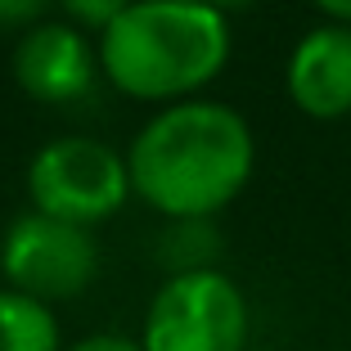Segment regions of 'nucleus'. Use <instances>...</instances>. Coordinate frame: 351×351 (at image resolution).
I'll list each match as a JSON object with an SVG mask.
<instances>
[{
  "instance_id": "8",
  "label": "nucleus",
  "mask_w": 351,
  "mask_h": 351,
  "mask_svg": "<svg viewBox=\"0 0 351 351\" xmlns=\"http://www.w3.org/2000/svg\"><path fill=\"white\" fill-rule=\"evenodd\" d=\"M0 351H63L50 302L19 289H0Z\"/></svg>"
},
{
  "instance_id": "2",
  "label": "nucleus",
  "mask_w": 351,
  "mask_h": 351,
  "mask_svg": "<svg viewBox=\"0 0 351 351\" xmlns=\"http://www.w3.org/2000/svg\"><path fill=\"white\" fill-rule=\"evenodd\" d=\"M230 50V14L207 0H131L99 32L104 82L140 104L194 99L226 73Z\"/></svg>"
},
{
  "instance_id": "4",
  "label": "nucleus",
  "mask_w": 351,
  "mask_h": 351,
  "mask_svg": "<svg viewBox=\"0 0 351 351\" xmlns=\"http://www.w3.org/2000/svg\"><path fill=\"white\" fill-rule=\"evenodd\" d=\"M131 167L126 154L95 135H59L41 145L27 162V198L36 212L73 226H99L117 217L131 198Z\"/></svg>"
},
{
  "instance_id": "7",
  "label": "nucleus",
  "mask_w": 351,
  "mask_h": 351,
  "mask_svg": "<svg viewBox=\"0 0 351 351\" xmlns=\"http://www.w3.org/2000/svg\"><path fill=\"white\" fill-rule=\"evenodd\" d=\"M284 90L311 122L351 117V23H315L302 32L284 63Z\"/></svg>"
},
{
  "instance_id": "5",
  "label": "nucleus",
  "mask_w": 351,
  "mask_h": 351,
  "mask_svg": "<svg viewBox=\"0 0 351 351\" xmlns=\"http://www.w3.org/2000/svg\"><path fill=\"white\" fill-rule=\"evenodd\" d=\"M0 275L10 289L32 293L41 302L82 298L99 275L95 230L27 207L10 221V230L0 239Z\"/></svg>"
},
{
  "instance_id": "10",
  "label": "nucleus",
  "mask_w": 351,
  "mask_h": 351,
  "mask_svg": "<svg viewBox=\"0 0 351 351\" xmlns=\"http://www.w3.org/2000/svg\"><path fill=\"white\" fill-rule=\"evenodd\" d=\"M63 10V19L73 23V27L82 32H108L113 27V19L131 5V0H54Z\"/></svg>"
},
{
  "instance_id": "13",
  "label": "nucleus",
  "mask_w": 351,
  "mask_h": 351,
  "mask_svg": "<svg viewBox=\"0 0 351 351\" xmlns=\"http://www.w3.org/2000/svg\"><path fill=\"white\" fill-rule=\"evenodd\" d=\"M311 5L333 23H351V0H311Z\"/></svg>"
},
{
  "instance_id": "11",
  "label": "nucleus",
  "mask_w": 351,
  "mask_h": 351,
  "mask_svg": "<svg viewBox=\"0 0 351 351\" xmlns=\"http://www.w3.org/2000/svg\"><path fill=\"white\" fill-rule=\"evenodd\" d=\"M54 0H0V32H27L45 23Z\"/></svg>"
},
{
  "instance_id": "1",
  "label": "nucleus",
  "mask_w": 351,
  "mask_h": 351,
  "mask_svg": "<svg viewBox=\"0 0 351 351\" xmlns=\"http://www.w3.org/2000/svg\"><path fill=\"white\" fill-rule=\"evenodd\" d=\"M131 189L167 221H212L252 180L257 140L248 117L221 99L162 104L126 145Z\"/></svg>"
},
{
  "instance_id": "14",
  "label": "nucleus",
  "mask_w": 351,
  "mask_h": 351,
  "mask_svg": "<svg viewBox=\"0 0 351 351\" xmlns=\"http://www.w3.org/2000/svg\"><path fill=\"white\" fill-rule=\"evenodd\" d=\"M207 5H217V10L234 14V10H248V5H257V0H207Z\"/></svg>"
},
{
  "instance_id": "3",
  "label": "nucleus",
  "mask_w": 351,
  "mask_h": 351,
  "mask_svg": "<svg viewBox=\"0 0 351 351\" xmlns=\"http://www.w3.org/2000/svg\"><path fill=\"white\" fill-rule=\"evenodd\" d=\"M252 311L226 270H180L167 275L140 324L145 351H248Z\"/></svg>"
},
{
  "instance_id": "6",
  "label": "nucleus",
  "mask_w": 351,
  "mask_h": 351,
  "mask_svg": "<svg viewBox=\"0 0 351 351\" xmlns=\"http://www.w3.org/2000/svg\"><path fill=\"white\" fill-rule=\"evenodd\" d=\"M10 68L19 90L36 104H77L104 77L99 45H90L86 32L73 27L68 19H45L36 27L19 32Z\"/></svg>"
},
{
  "instance_id": "9",
  "label": "nucleus",
  "mask_w": 351,
  "mask_h": 351,
  "mask_svg": "<svg viewBox=\"0 0 351 351\" xmlns=\"http://www.w3.org/2000/svg\"><path fill=\"white\" fill-rule=\"evenodd\" d=\"M162 243H167L162 261L171 266V275H180V270H207L221 248L212 221H171Z\"/></svg>"
},
{
  "instance_id": "12",
  "label": "nucleus",
  "mask_w": 351,
  "mask_h": 351,
  "mask_svg": "<svg viewBox=\"0 0 351 351\" xmlns=\"http://www.w3.org/2000/svg\"><path fill=\"white\" fill-rule=\"evenodd\" d=\"M63 351H145V347L131 338H117V333H90V338L73 342V347H63Z\"/></svg>"
}]
</instances>
